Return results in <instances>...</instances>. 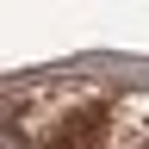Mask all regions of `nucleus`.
<instances>
[{
  "instance_id": "2",
  "label": "nucleus",
  "mask_w": 149,
  "mask_h": 149,
  "mask_svg": "<svg viewBox=\"0 0 149 149\" xmlns=\"http://www.w3.org/2000/svg\"><path fill=\"white\" fill-rule=\"evenodd\" d=\"M6 149H25V137H19V124H6Z\"/></svg>"
},
{
  "instance_id": "1",
  "label": "nucleus",
  "mask_w": 149,
  "mask_h": 149,
  "mask_svg": "<svg viewBox=\"0 0 149 149\" xmlns=\"http://www.w3.org/2000/svg\"><path fill=\"white\" fill-rule=\"evenodd\" d=\"M106 143V112H68L56 124V149H100Z\"/></svg>"
}]
</instances>
